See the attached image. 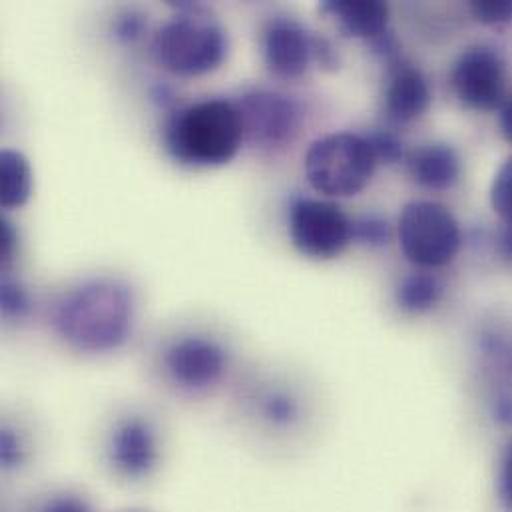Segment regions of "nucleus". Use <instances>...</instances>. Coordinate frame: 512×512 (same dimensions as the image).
<instances>
[{
    "instance_id": "f257e3e1",
    "label": "nucleus",
    "mask_w": 512,
    "mask_h": 512,
    "mask_svg": "<svg viewBox=\"0 0 512 512\" xmlns=\"http://www.w3.org/2000/svg\"><path fill=\"white\" fill-rule=\"evenodd\" d=\"M134 291L120 279H90L66 291L52 309L54 331L86 353L114 351L132 333Z\"/></svg>"
},
{
    "instance_id": "f03ea898",
    "label": "nucleus",
    "mask_w": 512,
    "mask_h": 512,
    "mask_svg": "<svg viewBox=\"0 0 512 512\" xmlns=\"http://www.w3.org/2000/svg\"><path fill=\"white\" fill-rule=\"evenodd\" d=\"M244 140L240 114L232 102L204 100L174 112L164 128L168 152L192 166H224Z\"/></svg>"
},
{
    "instance_id": "7ed1b4c3",
    "label": "nucleus",
    "mask_w": 512,
    "mask_h": 512,
    "mask_svg": "<svg viewBox=\"0 0 512 512\" xmlns=\"http://www.w3.org/2000/svg\"><path fill=\"white\" fill-rule=\"evenodd\" d=\"M178 16L166 22L154 36L152 52L160 66L180 76L214 72L228 56V36L204 6L178 2Z\"/></svg>"
},
{
    "instance_id": "20e7f679",
    "label": "nucleus",
    "mask_w": 512,
    "mask_h": 512,
    "mask_svg": "<svg viewBox=\"0 0 512 512\" xmlns=\"http://www.w3.org/2000/svg\"><path fill=\"white\" fill-rule=\"evenodd\" d=\"M375 164L365 136L339 132L311 144L305 156V176L315 192L349 198L371 182Z\"/></svg>"
},
{
    "instance_id": "39448f33",
    "label": "nucleus",
    "mask_w": 512,
    "mask_h": 512,
    "mask_svg": "<svg viewBox=\"0 0 512 512\" xmlns=\"http://www.w3.org/2000/svg\"><path fill=\"white\" fill-rule=\"evenodd\" d=\"M399 244L411 263L419 267H443L459 254L461 230L445 206L417 200L401 212Z\"/></svg>"
},
{
    "instance_id": "423d86ee",
    "label": "nucleus",
    "mask_w": 512,
    "mask_h": 512,
    "mask_svg": "<svg viewBox=\"0 0 512 512\" xmlns=\"http://www.w3.org/2000/svg\"><path fill=\"white\" fill-rule=\"evenodd\" d=\"M289 236L303 256L331 259L351 242V222L335 204L299 198L289 210Z\"/></svg>"
},
{
    "instance_id": "0eeeda50",
    "label": "nucleus",
    "mask_w": 512,
    "mask_h": 512,
    "mask_svg": "<svg viewBox=\"0 0 512 512\" xmlns=\"http://www.w3.org/2000/svg\"><path fill=\"white\" fill-rule=\"evenodd\" d=\"M244 136L261 148H279L291 142L301 124L299 104L279 92L254 90L236 104Z\"/></svg>"
},
{
    "instance_id": "6e6552de",
    "label": "nucleus",
    "mask_w": 512,
    "mask_h": 512,
    "mask_svg": "<svg viewBox=\"0 0 512 512\" xmlns=\"http://www.w3.org/2000/svg\"><path fill=\"white\" fill-rule=\"evenodd\" d=\"M451 86L469 108L495 110L507 100L505 62L491 48H469L453 66Z\"/></svg>"
},
{
    "instance_id": "1a4fd4ad",
    "label": "nucleus",
    "mask_w": 512,
    "mask_h": 512,
    "mask_svg": "<svg viewBox=\"0 0 512 512\" xmlns=\"http://www.w3.org/2000/svg\"><path fill=\"white\" fill-rule=\"evenodd\" d=\"M168 375L188 389H204L220 381L228 367V351L214 339L188 335L170 345L164 355Z\"/></svg>"
},
{
    "instance_id": "9d476101",
    "label": "nucleus",
    "mask_w": 512,
    "mask_h": 512,
    "mask_svg": "<svg viewBox=\"0 0 512 512\" xmlns=\"http://www.w3.org/2000/svg\"><path fill=\"white\" fill-rule=\"evenodd\" d=\"M263 58L275 76L297 78L313 58V34L291 18H273L263 32Z\"/></svg>"
},
{
    "instance_id": "9b49d317",
    "label": "nucleus",
    "mask_w": 512,
    "mask_h": 512,
    "mask_svg": "<svg viewBox=\"0 0 512 512\" xmlns=\"http://www.w3.org/2000/svg\"><path fill=\"white\" fill-rule=\"evenodd\" d=\"M110 461L124 477H148L158 465V439L148 421L132 417L122 421L110 437Z\"/></svg>"
},
{
    "instance_id": "f8f14e48",
    "label": "nucleus",
    "mask_w": 512,
    "mask_h": 512,
    "mask_svg": "<svg viewBox=\"0 0 512 512\" xmlns=\"http://www.w3.org/2000/svg\"><path fill=\"white\" fill-rule=\"evenodd\" d=\"M385 112L393 122H413L431 104V90L419 68L397 60L389 64L385 86Z\"/></svg>"
},
{
    "instance_id": "ddd939ff",
    "label": "nucleus",
    "mask_w": 512,
    "mask_h": 512,
    "mask_svg": "<svg viewBox=\"0 0 512 512\" xmlns=\"http://www.w3.org/2000/svg\"><path fill=\"white\" fill-rule=\"evenodd\" d=\"M321 12L331 16L345 36L377 38L387 30L389 6L379 0H327Z\"/></svg>"
},
{
    "instance_id": "4468645a",
    "label": "nucleus",
    "mask_w": 512,
    "mask_h": 512,
    "mask_svg": "<svg viewBox=\"0 0 512 512\" xmlns=\"http://www.w3.org/2000/svg\"><path fill=\"white\" fill-rule=\"evenodd\" d=\"M411 178L429 190H449L459 182L461 160L447 144H429L409 158Z\"/></svg>"
},
{
    "instance_id": "2eb2a0df",
    "label": "nucleus",
    "mask_w": 512,
    "mask_h": 512,
    "mask_svg": "<svg viewBox=\"0 0 512 512\" xmlns=\"http://www.w3.org/2000/svg\"><path fill=\"white\" fill-rule=\"evenodd\" d=\"M32 192V172L28 160L16 150L0 154V204L2 208H20Z\"/></svg>"
},
{
    "instance_id": "dca6fc26",
    "label": "nucleus",
    "mask_w": 512,
    "mask_h": 512,
    "mask_svg": "<svg viewBox=\"0 0 512 512\" xmlns=\"http://www.w3.org/2000/svg\"><path fill=\"white\" fill-rule=\"evenodd\" d=\"M443 297V283L429 273H409L401 279L395 299L405 313L421 315L439 305Z\"/></svg>"
},
{
    "instance_id": "f3484780",
    "label": "nucleus",
    "mask_w": 512,
    "mask_h": 512,
    "mask_svg": "<svg viewBox=\"0 0 512 512\" xmlns=\"http://www.w3.org/2000/svg\"><path fill=\"white\" fill-rule=\"evenodd\" d=\"M263 419L279 429L291 427L299 419V403L285 391H271L261 401Z\"/></svg>"
},
{
    "instance_id": "a211bd4d",
    "label": "nucleus",
    "mask_w": 512,
    "mask_h": 512,
    "mask_svg": "<svg viewBox=\"0 0 512 512\" xmlns=\"http://www.w3.org/2000/svg\"><path fill=\"white\" fill-rule=\"evenodd\" d=\"M351 240H357L367 248H383L391 240L389 222L375 214L363 216L351 224Z\"/></svg>"
},
{
    "instance_id": "6ab92c4d",
    "label": "nucleus",
    "mask_w": 512,
    "mask_h": 512,
    "mask_svg": "<svg viewBox=\"0 0 512 512\" xmlns=\"http://www.w3.org/2000/svg\"><path fill=\"white\" fill-rule=\"evenodd\" d=\"M491 204L497 216L512 226V158H509L495 174L491 186Z\"/></svg>"
},
{
    "instance_id": "aec40b11",
    "label": "nucleus",
    "mask_w": 512,
    "mask_h": 512,
    "mask_svg": "<svg viewBox=\"0 0 512 512\" xmlns=\"http://www.w3.org/2000/svg\"><path fill=\"white\" fill-rule=\"evenodd\" d=\"M375 162H383V164H397L405 158V146L403 140L387 130H377L371 132L369 136H365Z\"/></svg>"
},
{
    "instance_id": "412c9836",
    "label": "nucleus",
    "mask_w": 512,
    "mask_h": 512,
    "mask_svg": "<svg viewBox=\"0 0 512 512\" xmlns=\"http://www.w3.org/2000/svg\"><path fill=\"white\" fill-rule=\"evenodd\" d=\"M0 307L6 317L22 319L30 313V297L20 283L4 279L0 285Z\"/></svg>"
},
{
    "instance_id": "4be33fe9",
    "label": "nucleus",
    "mask_w": 512,
    "mask_h": 512,
    "mask_svg": "<svg viewBox=\"0 0 512 512\" xmlns=\"http://www.w3.org/2000/svg\"><path fill=\"white\" fill-rule=\"evenodd\" d=\"M469 8L481 24L501 26L512 22V0H477Z\"/></svg>"
},
{
    "instance_id": "5701e85b",
    "label": "nucleus",
    "mask_w": 512,
    "mask_h": 512,
    "mask_svg": "<svg viewBox=\"0 0 512 512\" xmlns=\"http://www.w3.org/2000/svg\"><path fill=\"white\" fill-rule=\"evenodd\" d=\"M495 493L499 505L507 512H512V441H509L499 457Z\"/></svg>"
},
{
    "instance_id": "b1692460",
    "label": "nucleus",
    "mask_w": 512,
    "mask_h": 512,
    "mask_svg": "<svg viewBox=\"0 0 512 512\" xmlns=\"http://www.w3.org/2000/svg\"><path fill=\"white\" fill-rule=\"evenodd\" d=\"M24 461V449L20 445V439L10 431L2 429L0 433V463L4 469H16Z\"/></svg>"
},
{
    "instance_id": "393cba45",
    "label": "nucleus",
    "mask_w": 512,
    "mask_h": 512,
    "mask_svg": "<svg viewBox=\"0 0 512 512\" xmlns=\"http://www.w3.org/2000/svg\"><path fill=\"white\" fill-rule=\"evenodd\" d=\"M114 32H116V38L124 44H132L136 42L142 32H144V20L140 14H134V12H128L124 16H120L114 24Z\"/></svg>"
},
{
    "instance_id": "a878e982",
    "label": "nucleus",
    "mask_w": 512,
    "mask_h": 512,
    "mask_svg": "<svg viewBox=\"0 0 512 512\" xmlns=\"http://www.w3.org/2000/svg\"><path fill=\"white\" fill-rule=\"evenodd\" d=\"M40 512H92V507L86 499L78 497V495H56L52 499H48Z\"/></svg>"
},
{
    "instance_id": "bb28decb",
    "label": "nucleus",
    "mask_w": 512,
    "mask_h": 512,
    "mask_svg": "<svg viewBox=\"0 0 512 512\" xmlns=\"http://www.w3.org/2000/svg\"><path fill=\"white\" fill-rule=\"evenodd\" d=\"M313 58L323 66V68H335L339 64L337 54L331 46L329 40L321 36H313Z\"/></svg>"
},
{
    "instance_id": "cd10ccee",
    "label": "nucleus",
    "mask_w": 512,
    "mask_h": 512,
    "mask_svg": "<svg viewBox=\"0 0 512 512\" xmlns=\"http://www.w3.org/2000/svg\"><path fill=\"white\" fill-rule=\"evenodd\" d=\"M16 250V232L8 220H0V261L6 265Z\"/></svg>"
},
{
    "instance_id": "c85d7f7f",
    "label": "nucleus",
    "mask_w": 512,
    "mask_h": 512,
    "mask_svg": "<svg viewBox=\"0 0 512 512\" xmlns=\"http://www.w3.org/2000/svg\"><path fill=\"white\" fill-rule=\"evenodd\" d=\"M495 419L501 425H512V397L511 395H501L495 401Z\"/></svg>"
},
{
    "instance_id": "c756f323",
    "label": "nucleus",
    "mask_w": 512,
    "mask_h": 512,
    "mask_svg": "<svg viewBox=\"0 0 512 512\" xmlns=\"http://www.w3.org/2000/svg\"><path fill=\"white\" fill-rule=\"evenodd\" d=\"M499 122H501V132H503V136L512 144V96H509V98L505 100V104L501 106V118H499Z\"/></svg>"
},
{
    "instance_id": "7c9ffc66",
    "label": "nucleus",
    "mask_w": 512,
    "mask_h": 512,
    "mask_svg": "<svg viewBox=\"0 0 512 512\" xmlns=\"http://www.w3.org/2000/svg\"><path fill=\"white\" fill-rule=\"evenodd\" d=\"M501 250L503 254L512 259V226L507 228V232L503 234V240H501Z\"/></svg>"
},
{
    "instance_id": "2f4dec72",
    "label": "nucleus",
    "mask_w": 512,
    "mask_h": 512,
    "mask_svg": "<svg viewBox=\"0 0 512 512\" xmlns=\"http://www.w3.org/2000/svg\"><path fill=\"white\" fill-rule=\"evenodd\" d=\"M124 512H146V511H124Z\"/></svg>"
},
{
    "instance_id": "473e14b6",
    "label": "nucleus",
    "mask_w": 512,
    "mask_h": 512,
    "mask_svg": "<svg viewBox=\"0 0 512 512\" xmlns=\"http://www.w3.org/2000/svg\"><path fill=\"white\" fill-rule=\"evenodd\" d=\"M511 369H512V359H511Z\"/></svg>"
}]
</instances>
